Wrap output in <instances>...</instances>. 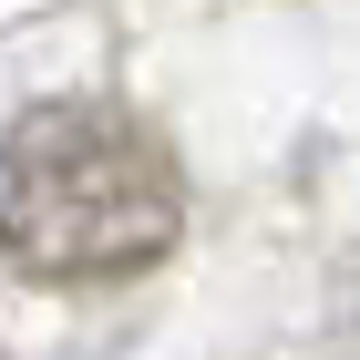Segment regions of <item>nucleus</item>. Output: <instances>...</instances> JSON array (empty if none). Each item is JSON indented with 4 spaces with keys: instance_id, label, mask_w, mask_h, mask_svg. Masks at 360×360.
I'll return each mask as SVG.
<instances>
[{
    "instance_id": "1",
    "label": "nucleus",
    "mask_w": 360,
    "mask_h": 360,
    "mask_svg": "<svg viewBox=\"0 0 360 360\" xmlns=\"http://www.w3.org/2000/svg\"><path fill=\"white\" fill-rule=\"evenodd\" d=\"M186 175L124 103H41L0 134V257L41 288H103L175 248Z\"/></svg>"
}]
</instances>
